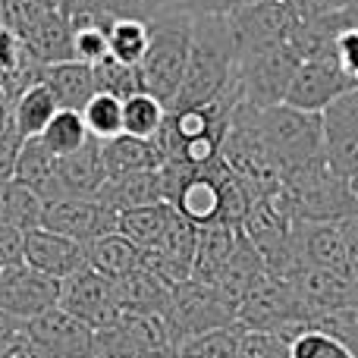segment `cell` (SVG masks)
Masks as SVG:
<instances>
[{"instance_id":"cell-38","label":"cell","mask_w":358,"mask_h":358,"mask_svg":"<svg viewBox=\"0 0 358 358\" xmlns=\"http://www.w3.org/2000/svg\"><path fill=\"white\" fill-rule=\"evenodd\" d=\"M289 358H358L343 340L317 327H299L289 336Z\"/></svg>"},{"instance_id":"cell-2","label":"cell","mask_w":358,"mask_h":358,"mask_svg":"<svg viewBox=\"0 0 358 358\" xmlns=\"http://www.w3.org/2000/svg\"><path fill=\"white\" fill-rule=\"evenodd\" d=\"M236 69V44L229 35L227 16H192V48L185 76L173 104L167 110L201 107L220 98L233 82Z\"/></svg>"},{"instance_id":"cell-33","label":"cell","mask_w":358,"mask_h":358,"mask_svg":"<svg viewBox=\"0 0 358 358\" xmlns=\"http://www.w3.org/2000/svg\"><path fill=\"white\" fill-rule=\"evenodd\" d=\"M38 138H41V145L54 157H66V155H73V151L85 148V145L92 142V132L85 129V120H82L79 110L60 107V110L54 113V120L48 123V129Z\"/></svg>"},{"instance_id":"cell-50","label":"cell","mask_w":358,"mask_h":358,"mask_svg":"<svg viewBox=\"0 0 358 358\" xmlns=\"http://www.w3.org/2000/svg\"><path fill=\"white\" fill-rule=\"evenodd\" d=\"M185 0H145V16H155V13H167V10H179Z\"/></svg>"},{"instance_id":"cell-45","label":"cell","mask_w":358,"mask_h":358,"mask_svg":"<svg viewBox=\"0 0 358 358\" xmlns=\"http://www.w3.org/2000/svg\"><path fill=\"white\" fill-rule=\"evenodd\" d=\"M261 3V0H185L179 10L189 13V16H223V13L242 10V6Z\"/></svg>"},{"instance_id":"cell-34","label":"cell","mask_w":358,"mask_h":358,"mask_svg":"<svg viewBox=\"0 0 358 358\" xmlns=\"http://www.w3.org/2000/svg\"><path fill=\"white\" fill-rule=\"evenodd\" d=\"M57 10L69 19V22H113V19L126 16H145V0H57Z\"/></svg>"},{"instance_id":"cell-22","label":"cell","mask_w":358,"mask_h":358,"mask_svg":"<svg viewBox=\"0 0 358 358\" xmlns=\"http://www.w3.org/2000/svg\"><path fill=\"white\" fill-rule=\"evenodd\" d=\"M101 204H107L110 210L123 214V210L148 208V204L164 201V182L161 170H145V173H126V176H110L98 189Z\"/></svg>"},{"instance_id":"cell-28","label":"cell","mask_w":358,"mask_h":358,"mask_svg":"<svg viewBox=\"0 0 358 358\" xmlns=\"http://www.w3.org/2000/svg\"><path fill=\"white\" fill-rule=\"evenodd\" d=\"M85 258H88L92 271L104 273V277H110V280L126 277V273H132L136 267L145 264L142 248L132 239H126L123 233H107V236H98L94 242H88Z\"/></svg>"},{"instance_id":"cell-46","label":"cell","mask_w":358,"mask_h":358,"mask_svg":"<svg viewBox=\"0 0 358 358\" xmlns=\"http://www.w3.org/2000/svg\"><path fill=\"white\" fill-rule=\"evenodd\" d=\"M286 3L296 13V19H321L336 10H346L352 0H286Z\"/></svg>"},{"instance_id":"cell-21","label":"cell","mask_w":358,"mask_h":358,"mask_svg":"<svg viewBox=\"0 0 358 358\" xmlns=\"http://www.w3.org/2000/svg\"><path fill=\"white\" fill-rule=\"evenodd\" d=\"M236 242H239V227L227 220H214L208 227H198V248L195 264H192V280L198 283H214L227 261L233 258Z\"/></svg>"},{"instance_id":"cell-48","label":"cell","mask_w":358,"mask_h":358,"mask_svg":"<svg viewBox=\"0 0 358 358\" xmlns=\"http://www.w3.org/2000/svg\"><path fill=\"white\" fill-rule=\"evenodd\" d=\"M343 229H346V242H349V267H352V277L358 280V217L343 220Z\"/></svg>"},{"instance_id":"cell-42","label":"cell","mask_w":358,"mask_h":358,"mask_svg":"<svg viewBox=\"0 0 358 358\" xmlns=\"http://www.w3.org/2000/svg\"><path fill=\"white\" fill-rule=\"evenodd\" d=\"M334 60L343 66V73L355 82L358 88V25H349L346 31L336 35V44H334Z\"/></svg>"},{"instance_id":"cell-9","label":"cell","mask_w":358,"mask_h":358,"mask_svg":"<svg viewBox=\"0 0 358 358\" xmlns=\"http://www.w3.org/2000/svg\"><path fill=\"white\" fill-rule=\"evenodd\" d=\"M41 227L50 233H60L66 239H76L82 245L94 242L98 236L117 233V210L101 204L98 198H54L41 208Z\"/></svg>"},{"instance_id":"cell-37","label":"cell","mask_w":358,"mask_h":358,"mask_svg":"<svg viewBox=\"0 0 358 358\" xmlns=\"http://www.w3.org/2000/svg\"><path fill=\"white\" fill-rule=\"evenodd\" d=\"M92 69H94V85L104 94H113V98L126 101V98H132V94L145 92L138 66H129V63H120V60H113V57H104V60L94 63Z\"/></svg>"},{"instance_id":"cell-23","label":"cell","mask_w":358,"mask_h":358,"mask_svg":"<svg viewBox=\"0 0 358 358\" xmlns=\"http://www.w3.org/2000/svg\"><path fill=\"white\" fill-rule=\"evenodd\" d=\"M57 167H60L63 198L66 195L94 198L101 185L107 182V167H104V155H101L98 138H92L85 148L73 151V155L57 157Z\"/></svg>"},{"instance_id":"cell-53","label":"cell","mask_w":358,"mask_h":358,"mask_svg":"<svg viewBox=\"0 0 358 358\" xmlns=\"http://www.w3.org/2000/svg\"><path fill=\"white\" fill-rule=\"evenodd\" d=\"M0 16H3V0H0Z\"/></svg>"},{"instance_id":"cell-19","label":"cell","mask_w":358,"mask_h":358,"mask_svg":"<svg viewBox=\"0 0 358 358\" xmlns=\"http://www.w3.org/2000/svg\"><path fill=\"white\" fill-rule=\"evenodd\" d=\"M22 38L25 50L31 54V60L41 66H54L63 60H76V48H73V22L63 16L57 6L44 10L38 19H31L25 29L16 31Z\"/></svg>"},{"instance_id":"cell-11","label":"cell","mask_w":358,"mask_h":358,"mask_svg":"<svg viewBox=\"0 0 358 358\" xmlns=\"http://www.w3.org/2000/svg\"><path fill=\"white\" fill-rule=\"evenodd\" d=\"M305 308V324L317 315L343 308H358V280L352 273L327 271V267L302 264L286 277Z\"/></svg>"},{"instance_id":"cell-3","label":"cell","mask_w":358,"mask_h":358,"mask_svg":"<svg viewBox=\"0 0 358 358\" xmlns=\"http://www.w3.org/2000/svg\"><path fill=\"white\" fill-rule=\"evenodd\" d=\"M192 48V16L182 10H167L148 16V50H145L138 73L148 94L161 104H173L185 76Z\"/></svg>"},{"instance_id":"cell-55","label":"cell","mask_w":358,"mask_h":358,"mask_svg":"<svg viewBox=\"0 0 358 358\" xmlns=\"http://www.w3.org/2000/svg\"><path fill=\"white\" fill-rule=\"evenodd\" d=\"M0 273H3V271H0Z\"/></svg>"},{"instance_id":"cell-16","label":"cell","mask_w":358,"mask_h":358,"mask_svg":"<svg viewBox=\"0 0 358 358\" xmlns=\"http://www.w3.org/2000/svg\"><path fill=\"white\" fill-rule=\"evenodd\" d=\"M321 123L330 170L352 179L358 173V88H349L334 104L324 107Z\"/></svg>"},{"instance_id":"cell-5","label":"cell","mask_w":358,"mask_h":358,"mask_svg":"<svg viewBox=\"0 0 358 358\" xmlns=\"http://www.w3.org/2000/svg\"><path fill=\"white\" fill-rule=\"evenodd\" d=\"M258 129L264 138L271 157L280 167V179L283 173L305 164L324 161V123L321 113L299 110L289 104H273V107H258Z\"/></svg>"},{"instance_id":"cell-25","label":"cell","mask_w":358,"mask_h":358,"mask_svg":"<svg viewBox=\"0 0 358 358\" xmlns=\"http://www.w3.org/2000/svg\"><path fill=\"white\" fill-rule=\"evenodd\" d=\"M41 82L54 92L57 104L66 107V110H82L98 94L92 63H82V60H63V63H54V66H44Z\"/></svg>"},{"instance_id":"cell-12","label":"cell","mask_w":358,"mask_h":358,"mask_svg":"<svg viewBox=\"0 0 358 358\" xmlns=\"http://www.w3.org/2000/svg\"><path fill=\"white\" fill-rule=\"evenodd\" d=\"M25 334L44 358H94V330L60 305L25 321Z\"/></svg>"},{"instance_id":"cell-30","label":"cell","mask_w":358,"mask_h":358,"mask_svg":"<svg viewBox=\"0 0 358 358\" xmlns=\"http://www.w3.org/2000/svg\"><path fill=\"white\" fill-rule=\"evenodd\" d=\"M41 208L44 201L31 189H25L16 179H0V223L29 233L41 227Z\"/></svg>"},{"instance_id":"cell-51","label":"cell","mask_w":358,"mask_h":358,"mask_svg":"<svg viewBox=\"0 0 358 358\" xmlns=\"http://www.w3.org/2000/svg\"><path fill=\"white\" fill-rule=\"evenodd\" d=\"M6 129H13V107L0 98V136H3Z\"/></svg>"},{"instance_id":"cell-15","label":"cell","mask_w":358,"mask_h":358,"mask_svg":"<svg viewBox=\"0 0 358 358\" xmlns=\"http://www.w3.org/2000/svg\"><path fill=\"white\" fill-rule=\"evenodd\" d=\"M195 248H198V227L173 210L167 229L157 236L155 245L142 248L145 267L155 271L167 286H179V283H185V280H192Z\"/></svg>"},{"instance_id":"cell-8","label":"cell","mask_w":358,"mask_h":358,"mask_svg":"<svg viewBox=\"0 0 358 358\" xmlns=\"http://www.w3.org/2000/svg\"><path fill=\"white\" fill-rule=\"evenodd\" d=\"M164 321H167L170 336H173L179 349V343L192 340V336L236 324V311L217 296V289L210 283L185 280V283L173 286V299H170Z\"/></svg>"},{"instance_id":"cell-1","label":"cell","mask_w":358,"mask_h":358,"mask_svg":"<svg viewBox=\"0 0 358 358\" xmlns=\"http://www.w3.org/2000/svg\"><path fill=\"white\" fill-rule=\"evenodd\" d=\"M239 104V88L229 82V88L201 107H182V110H167L161 132H157V148L164 161H179L189 167L220 157V145L233 123V110Z\"/></svg>"},{"instance_id":"cell-13","label":"cell","mask_w":358,"mask_h":358,"mask_svg":"<svg viewBox=\"0 0 358 358\" xmlns=\"http://www.w3.org/2000/svg\"><path fill=\"white\" fill-rule=\"evenodd\" d=\"M223 16H227L229 35H233L236 57L252 50V48H261V44L289 41L292 25L299 22L296 13L289 10L286 0H261V3L223 13Z\"/></svg>"},{"instance_id":"cell-20","label":"cell","mask_w":358,"mask_h":358,"mask_svg":"<svg viewBox=\"0 0 358 358\" xmlns=\"http://www.w3.org/2000/svg\"><path fill=\"white\" fill-rule=\"evenodd\" d=\"M299 258H302V264L311 267L352 273L343 223H302L299 227Z\"/></svg>"},{"instance_id":"cell-14","label":"cell","mask_w":358,"mask_h":358,"mask_svg":"<svg viewBox=\"0 0 358 358\" xmlns=\"http://www.w3.org/2000/svg\"><path fill=\"white\" fill-rule=\"evenodd\" d=\"M54 305H60V280L48 277L29 264L6 267L0 273V308L16 321L25 324L50 311Z\"/></svg>"},{"instance_id":"cell-7","label":"cell","mask_w":358,"mask_h":358,"mask_svg":"<svg viewBox=\"0 0 358 358\" xmlns=\"http://www.w3.org/2000/svg\"><path fill=\"white\" fill-rule=\"evenodd\" d=\"M236 327L271 330V334H283L286 340L299 327H305V308L289 280L267 271L261 273L252 283V289L245 292L239 311H236Z\"/></svg>"},{"instance_id":"cell-39","label":"cell","mask_w":358,"mask_h":358,"mask_svg":"<svg viewBox=\"0 0 358 358\" xmlns=\"http://www.w3.org/2000/svg\"><path fill=\"white\" fill-rule=\"evenodd\" d=\"M236 343H239V327L229 324L179 343L176 358H236Z\"/></svg>"},{"instance_id":"cell-43","label":"cell","mask_w":358,"mask_h":358,"mask_svg":"<svg viewBox=\"0 0 358 358\" xmlns=\"http://www.w3.org/2000/svg\"><path fill=\"white\" fill-rule=\"evenodd\" d=\"M25 264V233L0 223V271Z\"/></svg>"},{"instance_id":"cell-17","label":"cell","mask_w":358,"mask_h":358,"mask_svg":"<svg viewBox=\"0 0 358 358\" xmlns=\"http://www.w3.org/2000/svg\"><path fill=\"white\" fill-rule=\"evenodd\" d=\"M355 88V82L343 73V66L334 57H317V60H302L289 82L283 104L299 107L308 113H321L327 104H334L340 94Z\"/></svg>"},{"instance_id":"cell-27","label":"cell","mask_w":358,"mask_h":358,"mask_svg":"<svg viewBox=\"0 0 358 358\" xmlns=\"http://www.w3.org/2000/svg\"><path fill=\"white\" fill-rule=\"evenodd\" d=\"M101 155H104L107 179L110 176H126V173H145V170H161L164 155L157 148V142L136 136H117L101 142Z\"/></svg>"},{"instance_id":"cell-10","label":"cell","mask_w":358,"mask_h":358,"mask_svg":"<svg viewBox=\"0 0 358 358\" xmlns=\"http://www.w3.org/2000/svg\"><path fill=\"white\" fill-rule=\"evenodd\" d=\"M60 308H66L69 315L85 321L92 330H104L110 324H117L120 311H123L117 302L113 280L92 271V267L60 280Z\"/></svg>"},{"instance_id":"cell-6","label":"cell","mask_w":358,"mask_h":358,"mask_svg":"<svg viewBox=\"0 0 358 358\" xmlns=\"http://www.w3.org/2000/svg\"><path fill=\"white\" fill-rule=\"evenodd\" d=\"M299 63H302V57L292 50L289 41L261 44V48L239 54L233 69V82L239 88V98L261 107V110L273 104H283Z\"/></svg>"},{"instance_id":"cell-4","label":"cell","mask_w":358,"mask_h":358,"mask_svg":"<svg viewBox=\"0 0 358 358\" xmlns=\"http://www.w3.org/2000/svg\"><path fill=\"white\" fill-rule=\"evenodd\" d=\"M283 192L302 223H343L358 217V195L352 179L330 170L327 157L283 173Z\"/></svg>"},{"instance_id":"cell-18","label":"cell","mask_w":358,"mask_h":358,"mask_svg":"<svg viewBox=\"0 0 358 358\" xmlns=\"http://www.w3.org/2000/svg\"><path fill=\"white\" fill-rule=\"evenodd\" d=\"M25 264L54 280H66L73 273L85 271L88 258L82 242L66 239L60 233H50L44 227H35L25 233Z\"/></svg>"},{"instance_id":"cell-26","label":"cell","mask_w":358,"mask_h":358,"mask_svg":"<svg viewBox=\"0 0 358 358\" xmlns=\"http://www.w3.org/2000/svg\"><path fill=\"white\" fill-rule=\"evenodd\" d=\"M16 182H22L25 189H31L41 201H54L63 198V185H60V167H57V157L50 155L41 145V138H25L22 155L16 164Z\"/></svg>"},{"instance_id":"cell-40","label":"cell","mask_w":358,"mask_h":358,"mask_svg":"<svg viewBox=\"0 0 358 358\" xmlns=\"http://www.w3.org/2000/svg\"><path fill=\"white\" fill-rule=\"evenodd\" d=\"M236 358H289V340L271 330H242L236 343Z\"/></svg>"},{"instance_id":"cell-35","label":"cell","mask_w":358,"mask_h":358,"mask_svg":"<svg viewBox=\"0 0 358 358\" xmlns=\"http://www.w3.org/2000/svg\"><path fill=\"white\" fill-rule=\"evenodd\" d=\"M164 120H167V104H161L155 94L138 92L123 101V132L126 136L155 142Z\"/></svg>"},{"instance_id":"cell-32","label":"cell","mask_w":358,"mask_h":358,"mask_svg":"<svg viewBox=\"0 0 358 358\" xmlns=\"http://www.w3.org/2000/svg\"><path fill=\"white\" fill-rule=\"evenodd\" d=\"M170 217H173V204H167V201H157V204L136 208V210H123V214H117V233L132 239L138 248H148L167 229Z\"/></svg>"},{"instance_id":"cell-41","label":"cell","mask_w":358,"mask_h":358,"mask_svg":"<svg viewBox=\"0 0 358 358\" xmlns=\"http://www.w3.org/2000/svg\"><path fill=\"white\" fill-rule=\"evenodd\" d=\"M73 48H76V60L82 63H101L107 54V25L101 22H88V19H79L73 22Z\"/></svg>"},{"instance_id":"cell-29","label":"cell","mask_w":358,"mask_h":358,"mask_svg":"<svg viewBox=\"0 0 358 358\" xmlns=\"http://www.w3.org/2000/svg\"><path fill=\"white\" fill-rule=\"evenodd\" d=\"M57 110H60V104H57L54 92L44 82H35L13 101V126L22 132V138H38L48 129Z\"/></svg>"},{"instance_id":"cell-47","label":"cell","mask_w":358,"mask_h":358,"mask_svg":"<svg viewBox=\"0 0 358 358\" xmlns=\"http://www.w3.org/2000/svg\"><path fill=\"white\" fill-rule=\"evenodd\" d=\"M0 358H44L38 352V346L29 340V334H25V327L19 330V334H13L10 340L0 343Z\"/></svg>"},{"instance_id":"cell-31","label":"cell","mask_w":358,"mask_h":358,"mask_svg":"<svg viewBox=\"0 0 358 358\" xmlns=\"http://www.w3.org/2000/svg\"><path fill=\"white\" fill-rule=\"evenodd\" d=\"M148 50V16H126L107 22V54L120 63L138 66Z\"/></svg>"},{"instance_id":"cell-44","label":"cell","mask_w":358,"mask_h":358,"mask_svg":"<svg viewBox=\"0 0 358 358\" xmlns=\"http://www.w3.org/2000/svg\"><path fill=\"white\" fill-rule=\"evenodd\" d=\"M22 132L13 126L0 136V179H13L16 176V164H19V155H22Z\"/></svg>"},{"instance_id":"cell-54","label":"cell","mask_w":358,"mask_h":358,"mask_svg":"<svg viewBox=\"0 0 358 358\" xmlns=\"http://www.w3.org/2000/svg\"><path fill=\"white\" fill-rule=\"evenodd\" d=\"M164 358H176V355H164Z\"/></svg>"},{"instance_id":"cell-52","label":"cell","mask_w":358,"mask_h":358,"mask_svg":"<svg viewBox=\"0 0 358 358\" xmlns=\"http://www.w3.org/2000/svg\"><path fill=\"white\" fill-rule=\"evenodd\" d=\"M352 189H355V195H358V173L352 176Z\"/></svg>"},{"instance_id":"cell-49","label":"cell","mask_w":358,"mask_h":358,"mask_svg":"<svg viewBox=\"0 0 358 358\" xmlns=\"http://www.w3.org/2000/svg\"><path fill=\"white\" fill-rule=\"evenodd\" d=\"M22 327H25L22 321H16V317H13V315H6V311L0 308V343H3V340H10V336H13V334H19V330H22Z\"/></svg>"},{"instance_id":"cell-36","label":"cell","mask_w":358,"mask_h":358,"mask_svg":"<svg viewBox=\"0 0 358 358\" xmlns=\"http://www.w3.org/2000/svg\"><path fill=\"white\" fill-rule=\"evenodd\" d=\"M79 113H82V120H85V129L92 132V138H98V142L123 136V101L113 98V94L98 92Z\"/></svg>"},{"instance_id":"cell-24","label":"cell","mask_w":358,"mask_h":358,"mask_svg":"<svg viewBox=\"0 0 358 358\" xmlns=\"http://www.w3.org/2000/svg\"><path fill=\"white\" fill-rule=\"evenodd\" d=\"M117 289V302L123 311H148V315H167L170 299H173V286H167L155 271L148 267H136L132 273L113 280Z\"/></svg>"}]
</instances>
